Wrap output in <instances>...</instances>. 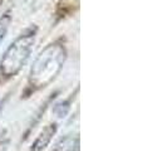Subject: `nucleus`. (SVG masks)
<instances>
[{
	"label": "nucleus",
	"instance_id": "nucleus-1",
	"mask_svg": "<svg viewBox=\"0 0 143 151\" xmlns=\"http://www.w3.org/2000/svg\"><path fill=\"white\" fill-rule=\"evenodd\" d=\"M66 55V48L61 42H54L41 49L30 68L28 88L35 92L50 84L63 68Z\"/></svg>",
	"mask_w": 143,
	"mask_h": 151
},
{
	"label": "nucleus",
	"instance_id": "nucleus-2",
	"mask_svg": "<svg viewBox=\"0 0 143 151\" xmlns=\"http://www.w3.org/2000/svg\"><path fill=\"white\" fill-rule=\"evenodd\" d=\"M36 39V28L31 27L24 30L6 48L0 60V73L10 78L16 76L30 58Z\"/></svg>",
	"mask_w": 143,
	"mask_h": 151
},
{
	"label": "nucleus",
	"instance_id": "nucleus-3",
	"mask_svg": "<svg viewBox=\"0 0 143 151\" xmlns=\"http://www.w3.org/2000/svg\"><path fill=\"white\" fill-rule=\"evenodd\" d=\"M56 130H58V125L56 124H49L41 130V132L38 135V137L33 142L30 151H43L46 149V146L50 144L51 139L55 136Z\"/></svg>",
	"mask_w": 143,
	"mask_h": 151
},
{
	"label": "nucleus",
	"instance_id": "nucleus-4",
	"mask_svg": "<svg viewBox=\"0 0 143 151\" xmlns=\"http://www.w3.org/2000/svg\"><path fill=\"white\" fill-rule=\"evenodd\" d=\"M10 23H11V15L9 13H5L4 15L0 17V44L5 39L8 30L10 28Z\"/></svg>",
	"mask_w": 143,
	"mask_h": 151
},
{
	"label": "nucleus",
	"instance_id": "nucleus-5",
	"mask_svg": "<svg viewBox=\"0 0 143 151\" xmlns=\"http://www.w3.org/2000/svg\"><path fill=\"white\" fill-rule=\"evenodd\" d=\"M70 110V102L69 100H64V101H60L58 103H55L54 107H53V112L55 113L58 117L63 119L68 115V112Z\"/></svg>",
	"mask_w": 143,
	"mask_h": 151
},
{
	"label": "nucleus",
	"instance_id": "nucleus-6",
	"mask_svg": "<svg viewBox=\"0 0 143 151\" xmlns=\"http://www.w3.org/2000/svg\"><path fill=\"white\" fill-rule=\"evenodd\" d=\"M70 151H73V150H70Z\"/></svg>",
	"mask_w": 143,
	"mask_h": 151
}]
</instances>
